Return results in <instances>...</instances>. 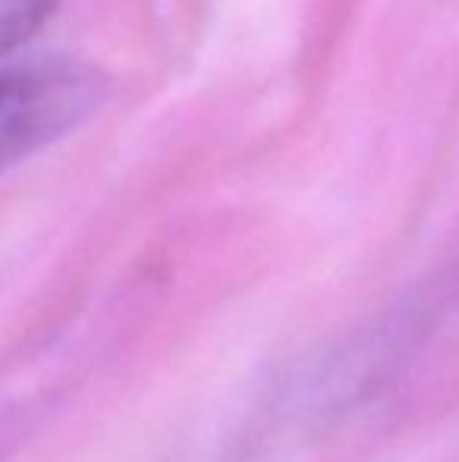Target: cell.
Returning a JSON list of instances; mask_svg holds the SVG:
<instances>
[{
    "instance_id": "1",
    "label": "cell",
    "mask_w": 459,
    "mask_h": 462,
    "mask_svg": "<svg viewBox=\"0 0 459 462\" xmlns=\"http://www.w3.org/2000/svg\"><path fill=\"white\" fill-rule=\"evenodd\" d=\"M107 97V76L79 60L0 69V171L79 129Z\"/></svg>"
},
{
    "instance_id": "2",
    "label": "cell",
    "mask_w": 459,
    "mask_h": 462,
    "mask_svg": "<svg viewBox=\"0 0 459 462\" xmlns=\"http://www.w3.org/2000/svg\"><path fill=\"white\" fill-rule=\"evenodd\" d=\"M60 0H0V57L13 54L41 32Z\"/></svg>"
}]
</instances>
